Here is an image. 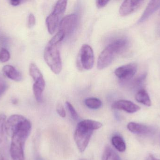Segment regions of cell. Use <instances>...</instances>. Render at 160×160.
<instances>
[{
	"instance_id": "44dd1931",
	"label": "cell",
	"mask_w": 160,
	"mask_h": 160,
	"mask_svg": "<svg viewBox=\"0 0 160 160\" xmlns=\"http://www.w3.org/2000/svg\"><path fill=\"white\" fill-rule=\"evenodd\" d=\"M84 103L88 108L93 110L99 109L102 105V102L100 100L97 98L92 97L86 99L84 101Z\"/></svg>"
},
{
	"instance_id": "277c9868",
	"label": "cell",
	"mask_w": 160,
	"mask_h": 160,
	"mask_svg": "<svg viewBox=\"0 0 160 160\" xmlns=\"http://www.w3.org/2000/svg\"><path fill=\"white\" fill-rule=\"evenodd\" d=\"M68 1H59L54 5L52 12L47 17L46 23L48 31L52 34L60 24L61 18L67 6Z\"/></svg>"
},
{
	"instance_id": "e0dca14e",
	"label": "cell",
	"mask_w": 160,
	"mask_h": 160,
	"mask_svg": "<svg viewBox=\"0 0 160 160\" xmlns=\"http://www.w3.org/2000/svg\"><path fill=\"white\" fill-rule=\"evenodd\" d=\"M46 85L45 80L34 82L33 85V91L37 101L41 102L43 100V93Z\"/></svg>"
},
{
	"instance_id": "83f0119b",
	"label": "cell",
	"mask_w": 160,
	"mask_h": 160,
	"mask_svg": "<svg viewBox=\"0 0 160 160\" xmlns=\"http://www.w3.org/2000/svg\"><path fill=\"white\" fill-rule=\"evenodd\" d=\"M36 23V18L33 14L31 13L28 16V27L29 28H32Z\"/></svg>"
},
{
	"instance_id": "5b68a950",
	"label": "cell",
	"mask_w": 160,
	"mask_h": 160,
	"mask_svg": "<svg viewBox=\"0 0 160 160\" xmlns=\"http://www.w3.org/2000/svg\"><path fill=\"white\" fill-rule=\"evenodd\" d=\"M94 54L93 49L88 44H83L80 49L77 60V66L80 70H89L94 66Z\"/></svg>"
},
{
	"instance_id": "ba28073f",
	"label": "cell",
	"mask_w": 160,
	"mask_h": 160,
	"mask_svg": "<svg viewBox=\"0 0 160 160\" xmlns=\"http://www.w3.org/2000/svg\"><path fill=\"white\" fill-rule=\"evenodd\" d=\"M78 17L75 14H71L63 18L60 22V30L64 32L66 36L72 34L77 27Z\"/></svg>"
},
{
	"instance_id": "7a4b0ae2",
	"label": "cell",
	"mask_w": 160,
	"mask_h": 160,
	"mask_svg": "<svg viewBox=\"0 0 160 160\" xmlns=\"http://www.w3.org/2000/svg\"><path fill=\"white\" fill-rule=\"evenodd\" d=\"M102 126L100 122L91 120H83L78 124L74 133V140L81 153L86 149L94 131Z\"/></svg>"
},
{
	"instance_id": "4316f807",
	"label": "cell",
	"mask_w": 160,
	"mask_h": 160,
	"mask_svg": "<svg viewBox=\"0 0 160 160\" xmlns=\"http://www.w3.org/2000/svg\"><path fill=\"white\" fill-rule=\"evenodd\" d=\"M56 111L59 115L62 118H64L66 116V113L64 108L62 104H58L56 107Z\"/></svg>"
},
{
	"instance_id": "30bf717a",
	"label": "cell",
	"mask_w": 160,
	"mask_h": 160,
	"mask_svg": "<svg viewBox=\"0 0 160 160\" xmlns=\"http://www.w3.org/2000/svg\"><path fill=\"white\" fill-rule=\"evenodd\" d=\"M25 119V117L20 115H13L9 116L6 122V130L7 135L11 137L14 132Z\"/></svg>"
},
{
	"instance_id": "8d00e7d4",
	"label": "cell",
	"mask_w": 160,
	"mask_h": 160,
	"mask_svg": "<svg viewBox=\"0 0 160 160\" xmlns=\"http://www.w3.org/2000/svg\"><path fill=\"white\" fill-rule=\"evenodd\" d=\"M0 97H1V96H0Z\"/></svg>"
},
{
	"instance_id": "ffe728a7",
	"label": "cell",
	"mask_w": 160,
	"mask_h": 160,
	"mask_svg": "<svg viewBox=\"0 0 160 160\" xmlns=\"http://www.w3.org/2000/svg\"><path fill=\"white\" fill-rule=\"evenodd\" d=\"M29 72L34 81L44 79L43 74L41 73L38 67L35 64L32 63L29 67Z\"/></svg>"
},
{
	"instance_id": "ac0fdd59",
	"label": "cell",
	"mask_w": 160,
	"mask_h": 160,
	"mask_svg": "<svg viewBox=\"0 0 160 160\" xmlns=\"http://www.w3.org/2000/svg\"><path fill=\"white\" fill-rule=\"evenodd\" d=\"M135 99L137 102L148 107L151 106L152 104L148 93L146 90L143 88H142L138 91L135 95Z\"/></svg>"
},
{
	"instance_id": "4fadbf2b",
	"label": "cell",
	"mask_w": 160,
	"mask_h": 160,
	"mask_svg": "<svg viewBox=\"0 0 160 160\" xmlns=\"http://www.w3.org/2000/svg\"><path fill=\"white\" fill-rule=\"evenodd\" d=\"M6 116L3 114H0V151L6 153L8 147L7 134L6 130Z\"/></svg>"
},
{
	"instance_id": "7402d4cb",
	"label": "cell",
	"mask_w": 160,
	"mask_h": 160,
	"mask_svg": "<svg viewBox=\"0 0 160 160\" xmlns=\"http://www.w3.org/2000/svg\"><path fill=\"white\" fill-rule=\"evenodd\" d=\"M146 77V73L142 74V75L136 78L135 80H133L132 84V86L134 88H140L143 84Z\"/></svg>"
},
{
	"instance_id": "52a82bcc",
	"label": "cell",
	"mask_w": 160,
	"mask_h": 160,
	"mask_svg": "<svg viewBox=\"0 0 160 160\" xmlns=\"http://www.w3.org/2000/svg\"><path fill=\"white\" fill-rule=\"evenodd\" d=\"M116 55L112 48L107 45L99 55L97 62L98 69L103 70L109 67L112 63Z\"/></svg>"
},
{
	"instance_id": "7c38bea8",
	"label": "cell",
	"mask_w": 160,
	"mask_h": 160,
	"mask_svg": "<svg viewBox=\"0 0 160 160\" xmlns=\"http://www.w3.org/2000/svg\"><path fill=\"white\" fill-rule=\"evenodd\" d=\"M129 44V40L127 37H120L112 41L109 45L118 54L125 52L128 48Z\"/></svg>"
},
{
	"instance_id": "cb8c5ba5",
	"label": "cell",
	"mask_w": 160,
	"mask_h": 160,
	"mask_svg": "<svg viewBox=\"0 0 160 160\" xmlns=\"http://www.w3.org/2000/svg\"><path fill=\"white\" fill-rule=\"evenodd\" d=\"M10 58V53L5 48H2L0 51V62L2 63H6Z\"/></svg>"
},
{
	"instance_id": "6da1fadb",
	"label": "cell",
	"mask_w": 160,
	"mask_h": 160,
	"mask_svg": "<svg viewBox=\"0 0 160 160\" xmlns=\"http://www.w3.org/2000/svg\"><path fill=\"white\" fill-rule=\"evenodd\" d=\"M31 131V122L26 119L11 136L9 152L12 160H25L24 146Z\"/></svg>"
},
{
	"instance_id": "f1b7e54d",
	"label": "cell",
	"mask_w": 160,
	"mask_h": 160,
	"mask_svg": "<svg viewBox=\"0 0 160 160\" xmlns=\"http://www.w3.org/2000/svg\"><path fill=\"white\" fill-rule=\"evenodd\" d=\"M110 2L109 1H102V0H98L96 2V6L99 8H102L105 6L107 5V4Z\"/></svg>"
},
{
	"instance_id": "d590c367",
	"label": "cell",
	"mask_w": 160,
	"mask_h": 160,
	"mask_svg": "<svg viewBox=\"0 0 160 160\" xmlns=\"http://www.w3.org/2000/svg\"></svg>"
},
{
	"instance_id": "603a6c76",
	"label": "cell",
	"mask_w": 160,
	"mask_h": 160,
	"mask_svg": "<svg viewBox=\"0 0 160 160\" xmlns=\"http://www.w3.org/2000/svg\"><path fill=\"white\" fill-rule=\"evenodd\" d=\"M66 106L72 118L75 120H78L79 118L78 114L74 108V106L68 101L66 102Z\"/></svg>"
},
{
	"instance_id": "484cf974",
	"label": "cell",
	"mask_w": 160,
	"mask_h": 160,
	"mask_svg": "<svg viewBox=\"0 0 160 160\" xmlns=\"http://www.w3.org/2000/svg\"><path fill=\"white\" fill-rule=\"evenodd\" d=\"M8 85L6 82L3 77L0 75V96L2 95L7 89Z\"/></svg>"
},
{
	"instance_id": "2e32d148",
	"label": "cell",
	"mask_w": 160,
	"mask_h": 160,
	"mask_svg": "<svg viewBox=\"0 0 160 160\" xmlns=\"http://www.w3.org/2000/svg\"><path fill=\"white\" fill-rule=\"evenodd\" d=\"M2 72L6 77L15 81L20 82L22 80V77L21 73L13 66L10 65L4 66Z\"/></svg>"
},
{
	"instance_id": "f546056e",
	"label": "cell",
	"mask_w": 160,
	"mask_h": 160,
	"mask_svg": "<svg viewBox=\"0 0 160 160\" xmlns=\"http://www.w3.org/2000/svg\"><path fill=\"white\" fill-rule=\"evenodd\" d=\"M111 160H122L119 156L116 153L113 151L112 156L111 157Z\"/></svg>"
},
{
	"instance_id": "e575fe53",
	"label": "cell",
	"mask_w": 160,
	"mask_h": 160,
	"mask_svg": "<svg viewBox=\"0 0 160 160\" xmlns=\"http://www.w3.org/2000/svg\"><path fill=\"white\" fill-rule=\"evenodd\" d=\"M79 160H87L86 159H80Z\"/></svg>"
},
{
	"instance_id": "9c48e42d",
	"label": "cell",
	"mask_w": 160,
	"mask_h": 160,
	"mask_svg": "<svg viewBox=\"0 0 160 160\" xmlns=\"http://www.w3.org/2000/svg\"><path fill=\"white\" fill-rule=\"evenodd\" d=\"M143 1H125L120 5L119 13L121 16H126L137 10L143 3Z\"/></svg>"
},
{
	"instance_id": "d6986e66",
	"label": "cell",
	"mask_w": 160,
	"mask_h": 160,
	"mask_svg": "<svg viewBox=\"0 0 160 160\" xmlns=\"http://www.w3.org/2000/svg\"><path fill=\"white\" fill-rule=\"evenodd\" d=\"M112 143L115 148L120 152L125 151L126 145L124 139L119 135H115L112 139Z\"/></svg>"
},
{
	"instance_id": "5bb4252c",
	"label": "cell",
	"mask_w": 160,
	"mask_h": 160,
	"mask_svg": "<svg viewBox=\"0 0 160 160\" xmlns=\"http://www.w3.org/2000/svg\"><path fill=\"white\" fill-rule=\"evenodd\" d=\"M160 7V1H151L148 5L145 10L138 21V23H142L146 21L152 14Z\"/></svg>"
},
{
	"instance_id": "9a60e30c",
	"label": "cell",
	"mask_w": 160,
	"mask_h": 160,
	"mask_svg": "<svg viewBox=\"0 0 160 160\" xmlns=\"http://www.w3.org/2000/svg\"><path fill=\"white\" fill-rule=\"evenodd\" d=\"M127 127L129 131L134 134L145 135L149 134L153 131V129L149 126L135 122L128 123Z\"/></svg>"
},
{
	"instance_id": "d6a6232c",
	"label": "cell",
	"mask_w": 160,
	"mask_h": 160,
	"mask_svg": "<svg viewBox=\"0 0 160 160\" xmlns=\"http://www.w3.org/2000/svg\"><path fill=\"white\" fill-rule=\"evenodd\" d=\"M146 160H160L158 159L157 158L153 156V155H149V156L147 158Z\"/></svg>"
},
{
	"instance_id": "8992f818",
	"label": "cell",
	"mask_w": 160,
	"mask_h": 160,
	"mask_svg": "<svg viewBox=\"0 0 160 160\" xmlns=\"http://www.w3.org/2000/svg\"><path fill=\"white\" fill-rule=\"evenodd\" d=\"M137 65L134 63L127 64L116 69L114 73L116 77L121 80H128L136 74Z\"/></svg>"
},
{
	"instance_id": "4dcf8cb0",
	"label": "cell",
	"mask_w": 160,
	"mask_h": 160,
	"mask_svg": "<svg viewBox=\"0 0 160 160\" xmlns=\"http://www.w3.org/2000/svg\"><path fill=\"white\" fill-rule=\"evenodd\" d=\"M0 160H8L6 153L2 151H0Z\"/></svg>"
},
{
	"instance_id": "8fae6325",
	"label": "cell",
	"mask_w": 160,
	"mask_h": 160,
	"mask_svg": "<svg viewBox=\"0 0 160 160\" xmlns=\"http://www.w3.org/2000/svg\"><path fill=\"white\" fill-rule=\"evenodd\" d=\"M112 108L115 110H122L129 113H134L141 110L140 106L130 101L121 100L113 103Z\"/></svg>"
},
{
	"instance_id": "1f68e13d",
	"label": "cell",
	"mask_w": 160,
	"mask_h": 160,
	"mask_svg": "<svg viewBox=\"0 0 160 160\" xmlns=\"http://www.w3.org/2000/svg\"><path fill=\"white\" fill-rule=\"evenodd\" d=\"M21 3V1H14V0H12V1H9V3L11 5L13 6H17L19 5Z\"/></svg>"
},
{
	"instance_id": "836d02e7",
	"label": "cell",
	"mask_w": 160,
	"mask_h": 160,
	"mask_svg": "<svg viewBox=\"0 0 160 160\" xmlns=\"http://www.w3.org/2000/svg\"><path fill=\"white\" fill-rule=\"evenodd\" d=\"M3 38L2 37V35H1V33H0V41L2 40Z\"/></svg>"
},
{
	"instance_id": "3957f363",
	"label": "cell",
	"mask_w": 160,
	"mask_h": 160,
	"mask_svg": "<svg viewBox=\"0 0 160 160\" xmlns=\"http://www.w3.org/2000/svg\"><path fill=\"white\" fill-rule=\"evenodd\" d=\"M46 64L55 74H60L62 70V62L58 44L49 41L44 53Z\"/></svg>"
},
{
	"instance_id": "d4e9b609",
	"label": "cell",
	"mask_w": 160,
	"mask_h": 160,
	"mask_svg": "<svg viewBox=\"0 0 160 160\" xmlns=\"http://www.w3.org/2000/svg\"><path fill=\"white\" fill-rule=\"evenodd\" d=\"M112 152V149L111 148V147L109 146H107L103 151L102 160H109V159L111 158Z\"/></svg>"
}]
</instances>
